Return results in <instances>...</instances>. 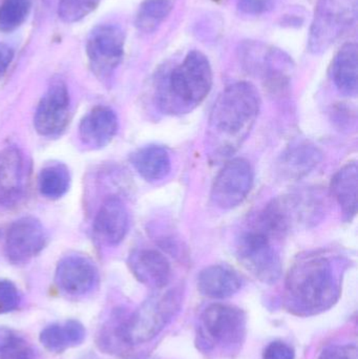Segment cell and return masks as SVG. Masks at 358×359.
Here are the masks:
<instances>
[{
	"mask_svg": "<svg viewBox=\"0 0 358 359\" xmlns=\"http://www.w3.org/2000/svg\"><path fill=\"white\" fill-rule=\"evenodd\" d=\"M101 0H59L58 16L67 23L78 22L96 10Z\"/></svg>",
	"mask_w": 358,
	"mask_h": 359,
	"instance_id": "cell-27",
	"label": "cell"
},
{
	"mask_svg": "<svg viewBox=\"0 0 358 359\" xmlns=\"http://www.w3.org/2000/svg\"><path fill=\"white\" fill-rule=\"evenodd\" d=\"M98 280L96 265L83 255H67L57 265L55 282L67 294L73 297L88 294L97 286Z\"/></svg>",
	"mask_w": 358,
	"mask_h": 359,
	"instance_id": "cell-12",
	"label": "cell"
},
{
	"mask_svg": "<svg viewBox=\"0 0 358 359\" xmlns=\"http://www.w3.org/2000/svg\"><path fill=\"white\" fill-rule=\"evenodd\" d=\"M14 59V50L8 43L0 42V79L6 75Z\"/></svg>",
	"mask_w": 358,
	"mask_h": 359,
	"instance_id": "cell-32",
	"label": "cell"
},
{
	"mask_svg": "<svg viewBox=\"0 0 358 359\" xmlns=\"http://www.w3.org/2000/svg\"><path fill=\"white\" fill-rule=\"evenodd\" d=\"M319 359H358L357 349L352 345H332L325 348Z\"/></svg>",
	"mask_w": 358,
	"mask_h": 359,
	"instance_id": "cell-29",
	"label": "cell"
},
{
	"mask_svg": "<svg viewBox=\"0 0 358 359\" xmlns=\"http://www.w3.org/2000/svg\"><path fill=\"white\" fill-rule=\"evenodd\" d=\"M243 280L235 270L226 265H212L198 276V289L210 299H227L241 290Z\"/></svg>",
	"mask_w": 358,
	"mask_h": 359,
	"instance_id": "cell-17",
	"label": "cell"
},
{
	"mask_svg": "<svg viewBox=\"0 0 358 359\" xmlns=\"http://www.w3.org/2000/svg\"><path fill=\"white\" fill-rule=\"evenodd\" d=\"M273 0H237V8L244 14L261 15L273 6Z\"/></svg>",
	"mask_w": 358,
	"mask_h": 359,
	"instance_id": "cell-31",
	"label": "cell"
},
{
	"mask_svg": "<svg viewBox=\"0 0 358 359\" xmlns=\"http://www.w3.org/2000/svg\"><path fill=\"white\" fill-rule=\"evenodd\" d=\"M32 8L31 0H2L0 4V32L11 33L25 23Z\"/></svg>",
	"mask_w": 358,
	"mask_h": 359,
	"instance_id": "cell-25",
	"label": "cell"
},
{
	"mask_svg": "<svg viewBox=\"0 0 358 359\" xmlns=\"http://www.w3.org/2000/svg\"><path fill=\"white\" fill-rule=\"evenodd\" d=\"M21 303L18 289L10 280H0V314L15 311Z\"/></svg>",
	"mask_w": 358,
	"mask_h": 359,
	"instance_id": "cell-28",
	"label": "cell"
},
{
	"mask_svg": "<svg viewBox=\"0 0 358 359\" xmlns=\"http://www.w3.org/2000/svg\"><path fill=\"white\" fill-rule=\"evenodd\" d=\"M245 313L235 306L214 304L204 310L201 316V333L210 348L235 349L246 335Z\"/></svg>",
	"mask_w": 358,
	"mask_h": 359,
	"instance_id": "cell-7",
	"label": "cell"
},
{
	"mask_svg": "<svg viewBox=\"0 0 358 359\" xmlns=\"http://www.w3.org/2000/svg\"><path fill=\"white\" fill-rule=\"evenodd\" d=\"M22 188V153L16 147H6L0 151V206L16 204Z\"/></svg>",
	"mask_w": 358,
	"mask_h": 359,
	"instance_id": "cell-16",
	"label": "cell"
},
{
	"mask_svg": "<svg viewBox=\"0 0 358 359\" xmlns=\"http://www.w3.org/2000/svg\"><path fill=\"white\" fill-rule=\"evenodd\" d=\"M261 109L259 90L249 82L225 88L212 107L208 126V147L216 159L228 157L247 138Z\"/></svg>",
	"mask_w": 358,
	"mask_h": 359,
	"instance_id": "cell-1",
	"label": "cell"
},
{
	"mask_svg": "<svg viewBox=\"0 0 358 359\" xmlns=\"http://www.w3.org/2000/svg\"><path fill=\"white\" fill-rule=\"evenodd\" d=\"M0 359H36L35 350L18 333L1 327Z\"/></svg>",
	"mask_w": 358,
	"mask_h": 359,
	"instance_id": "cell-26",
	"label": "cell"
},
{
	"mask_svg": "<svg viewBox=\"0 0 358 359\" xmlns=\"http://www.w3.org/2000/svg\"><path fill=\"white\" fill-rule=\"evenodd\" d=\"M69 94L62 80H54L38 103L34 116L36 132L46 138L64 132L69 119Z\"/></svg>",
	"mask_w": 358,
	"mask_h": 359,
	"instance_id": "cell-10",
	"label": "cell"
},
{
	"mask_svg": "<svg viewBox=\"0 0 358 359\" xmlns=\"http://www.w3.org/2000/svg\"><path fill=\"white\" fill-rule=\"evenodd\" d=\"M118 126L117 115L111 107H95L80 122V140L88 149H102L113 140Z\"/></svg>",
	"mask_w": 358,
	"mask_h": 359,
	"instance_id": "cell-14",
	"label": "cell"
},
{
	"mask_svg": "<svg viewBox=\"0 0 358 359\" xmlns=\"http://www.w3.org/2000/svg\"><path fill=\"white\" fill-rule=\"evenodd\" d=\"M331 190L345 217L351 221L358 208V168L355 162L347 164L336 172L332 179Z\"/></svg>",
	"mask_w": 358,
	"mask_h": 359,
	"instance_id": "cell-20",
	"label": "cell"
},
{
	"mask_svg": "<svg viewBox=\"0 0 358 359\" xmlns=\"http://www.w3.org/2000/svg\"><path fill=\"white\" fill-rule=\"evenodd\" d=\"M182 295L177 289L156 293L124 320L122 339L126 345L151 341L164 330L180 310Z\"/></svg>",
	"mask_w": 358,
	"mask_h": 359,
	"instance_id": "cell-4",
	"label": "cell"
},
{
	"mask_svg": "<svg viewBox=\"0 0 358 359\" xmlns=\"http://www.w3.org/2000/svg\"><path fill=\"white\" fill-rule=\"evenodd\" d=\"M263 359H296L294 348L284 341H273L267 346Z\"/></svg>",
	"mask_w": 358,
	"mask_h": 359,
	"instance_id": "cell-30",
	"label": "cell"
},
{
	"mask_svg": "<svg viewBox=\"0 0 358 359\" xmlns=\"http://www.w3.org/2000/svg\"><path fill=\"white\" fill-rule=\"evenodd\" d=\"M125 33L120 25L113 23L99 25L88 34L86 55L92 73L106 79L113 75L124 56Z\"/></svg>",
	"mask_w": 358,
	"mask_h": 359,
	"instance_id": "cell-8",
	"label": "cell"
},
{
	"mask_svg": "<svg viewBox=\"0 0 358 359\" xmlns=\"http://www.w3.org/2000/svg\"><path fill=\"white\" fill-rule=\"evenodd\" d=\"M331 77L340 94L357 97L358 92V48L357 43H346L334 57Z\"/></svg>",
	"mask_w": 358,
	"mask_h": 359,
	"instance_id": "cell-18",
	"label": "cell"
},
{
	"mask_svg": "<svg viewBox=\"0 0 358 359\" xmlns=\"http://www.w3.org/2000/svg\"><path fill=\"white\" fill-rule=\"evenodd\" d=\"M85 335V329L81 323L69 320L64 324L46 327L40 333L39 341L48 351L61 353L69 348L81 345Z\"/></svg>",
	"mask_w": 358,
	"mask_h": 359,
	"instance_id": "cell-21",
	"label": "cell"
},
{
	"mask_svg": "<svg viewBox=\"0 0 358 359\" xmlns=\"http://www.w3.org/2000/svg\"><path fill=\"white\" fill-rule=\"evenodd\" d=\"M271 238L270 234L256 227L244 232L237 242L240 263L265 284H275L282 274L281 257L273 247Z\"/></svg>",
	"mask_w": 358,
	"mask_h": 359,
	"instance_id": "cell-6",
	"label": "cell"
},
{
	"mask_svg": "<svg viewBox=\"0 0 358 359\" xmlns=\"http://www.w3.org/2000/svg\"><path fill=\"white\" fill-rule=\"evenodd\" d=\"M286 293L298 313L315 314L331 308L340 295L331 262L322 255L301 259L288 273Z\"/></svg>",
	"mask_w": 358,
	"mask_h": 359,
	"instance_id": "cell-2",
	"label": "cell"
},
{
	"mask_svg": "<svg viewBox=\"0 0 358 359\" xmlns=\"http://www.w3.org/2000/svg\"><path fill=\"white\" fill-rule=\"evenodd\" d=\"M172 8V0H144L139 6L135 25L142 33H153L167 18Z\"/></svg>",
	"mask_w": 358,
	"mask_h": 359,
	"instance_id": "cell-23",
	"label": "cell"
},
{
	"mask_svg": "<svg viewBox=\"0 0 358 359\" xmlns=\"http://www.w3.org/2000/svg\"><path fill=\"white\" fill-rule=\"evenodd\" d=\"M321 151L309 143L292 145L280 160L281 172L287 178L300 179L310 174L322 161Z\"/></svg>",
	"mask_w": 358,
	"mask_h": 359,
	"instance_id": "cell-19",
	"label": "cell"
},
{
	"mask_svg": "<svg viewBox=\"0 0 358 359\" xmlns=\"http://www.w3.org/2000/svg\"><path fill=\"white\" fill-rule=\"evenodd\" d=\"M132 163L138 174L149 182L165 178L172 170L170 154L159 145L142 147L132 155Z\"/></svg>",
	"mask_w": 358,
	"mask_h": 359,
	"instance_id": "cell-22",
	"label": "cell"
},
{
	"mask_svg": "<svg viewBox=\"0 0 358 359\" xmlns=\"http://www.w3.org/2000/svg\"><path fill=\"white\" fill-rule=\"evenodd\" d=\"M71 184L69 170L63 164H52L41 170L38 178L39 190L44 198L57 200L67 194Z\"/></svg>",
	"mask_w": 358,
	"mask_h": 359,
	"instance_id": "cell-24",
	"label": "cell"
},
{
	"mask_svg": "<svg viewBox=\"0 0 358 359\" xmlns=\"http://www.w3.org/2000/svg\"><path fill=\"white\" fill-rule=\"evenodd\" d=\"M212 65L203 53L191 50L165 80L160 82L157 96L165 111H191L203 102L212 88Z\"/></svg>",
	"mask_w": 358,
	"mask_h": 359,
	"instance_id": "cell-3",
	"label": "cell"
},
{
	"mask_svg": "<svg viewBox=\"0 0 358 359\" xmlns=\"http://www.w3.org/2000/svg\"><path fill=\"white\" fill-rule=\"evenodd\" d=\"M128 265L135 278L149 288H165L172 280V267L165 255L151 249H136L130 253Z\"/></svg>",
	"mask_w": 358,
	"mask_h": 359,
	"instance_id": "cell-13",
	"label": "cell"
},
{
	"mask_svg": "<svg viewBox=\"0 0 358 359\" xmlns=\"http://www.w3.org/2000/svg\"><path fill=\"white\" fill-rule=\"evenodd\" d=\"M254 170L247 160H230L214 179L212 202L221 209L235 208L247 198L254 186Z\"/></svg>",
	"mask_w": 358,
	"mask_h": 359,
	"instance_id": "cell-9",
	"label": "cell"
},
{
	"mask_svg": "<svg viewBox=\"0 0 358 359\" xmlns=\"http://www.w3.org/2000/svg\"><path fill=\"white\" fill-rule=\"evenodd\" d=\"M97 236L111 246L120 244L128 231V213L118 196H109L103 202L94 222Z\"/></svg>",
	"mask_w": 358,
	"mask_h": 359,
	"instance_id": "cell-15",
	"label": "cell"
},
{
	"mask_svg": "<svg viewBox=\"0 0 358 359\" xmlns=\"http://www.w3.org/2000/svg\"><path fill=\"white\" fill-rule=\"evenodd\" d=\"M46 242V230L40 221L33 217H20L6 232V257L14 265H22L41 252Z\"/></svg>",
	"mask_w": 358,
	"mask_h": 359,
	"instance_id": "cell-11",
	"label": "cell"
},
{
	"mask_svg": "<svg viewBox=\"0 0 358 359\" xmlns=\"http://www.w3.org/2000/svg\"><path fill=\"white\" fill-rule=\"evenodd\" d=\"M358 0H317L308 36L309 52L323 54L357 22Z\"/></svg>",
	"mask_w": 358,
	"mask_h": 359,
	"instance_id": "cell-5",
	"label": "cell"
}]
</instances>
